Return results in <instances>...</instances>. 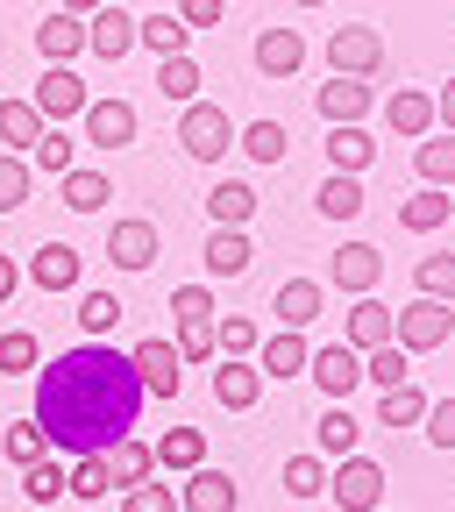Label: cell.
Segmentation results:
<instances>
[{
  "mask_svg": "<svg viewBox=\"0 0 455 512\" xmlns=\"http://www.w3.org/2000/svg\"><path fill=\"white\" fill-rule=\"evenodd\" d=\"M143 377L114 342H79L36 370V427L57 456H107L121 434H136Z\"/></svg>",
  "mask_w": 455,
  "mask_h": 512,
  "instance_id": "cell-1",
  "label": "cell"
},
{
  "mask_svg": "<svg viewBox=\"0 0 455 512\" xmlns=\"http://www.w3.org/2000/svg\"><path fill=\"white\" fill-rule=\"evenodd\" d=\"M178 143H185V157H192V164H221V157H228V143H235L228 107H214V100H192V107L178 114Z\"/></svg>",
  "mask_w": 455,
  "mask_h": 512,
  "instance_id": "cell-2",
  "label": "cell"
},
{
  "mask_svg": "<svg viewBox=\"0 0 455 512\" xmlns=\"http://www.w3.org/2000/svg\"><path fill=\"white\" fill-rule=\"evenodd\" d=\"M448 335H455V306H448V299H427V292H420V299L399 306V349L427 356V349H441Z\"/></svg>",
  "mask_w": 455,
  "mask_h": 512,
  "instance_id": "cell-3",
  "label": "cell"
},
{
  "mask_svg": "<svg viewBox=\"0 0 455 512\" xmlns=\"http://www.w3.org/2000/svg\"><path fill=\"white\" fill-rule=\"evenodd\" d=\"M377 64H384V36H377V29L349 22V29L328 36V72H335V79H370Z\"/></svg>",
  "mask_w": 455,
  "mask_h": 512,
  "instance_id": "cell-4",
  "label": "cell"
},
{
  "mask_svg": "<svg viewBox=\"0 0 455 512\" xmlns=\"http://www.w3.org/2000/svg\"><path fill=\"white\" fill-rule=\"evenodd\" d=\"M328 491H335L342 512H377V505H384V470H377L370 456H342L335 477H328Z\"/></svg>",
  "mask_w": 455,
  "mask_h": 512,
  "instance_id": "cell-5",
  "label": "cell"
},
{
  "mask_svg": "<svg viewBox=\"0 0 455 512\" xmlns=\"http://www.w3.org/2000/svg\"><path fill=\"white\" fill-rule=\"evenodd\" d=\"M36 107H43V121H57V128H64V121H72V114L86 121V107H93V93H86V79L72 72V64H50V72L36 79Z\"/></svg>",
  "mask_w": 455,
  "mask_h": 512,
  "instance_id": "cell-6",
  "label": "cell"
},
{
  "mask_svg": "<svg viewBox=\"0 0 455 512\" xmlns=\"http://www.w3.org/2000/svg\"><path fill=\"white\" fill-rule=\"evenodd\" d=\"M128 363H136V377H143V392H150V399H178L185 356H178L171 342H136V349H128Z\"/></svg>",
  "mask_w": 455,
  "mask_h": 512,
  "instance_id": "cell-7",
  "label": "cell"
},
{
  "mask_svg": "<svg viewBox=\"0 0 455 512\" xmlns=\"http://www.w3.org/2000/svg\"><path fill=\"white\" fill-rule=\"evenodd\" d=\"M306 377H313L328 399H349L356 384H363V349H349V342H328V349H313Z\"/></svg>",
  "mask_w": 455,
  "mask_h": 512,
  "instance_id": "cell-8",
  "label": "cell"
},
{
  "mask_svg": "<svg viewBox=\"0 0 455 512\" xmlns=\"http://www.w3.org/2000/svg\"><path fill=\"white\" fill-rule=\"evenodd\" d=\"M328 278H335L349 299H370V292L384 285V256H377L370 242H342V249H335V264H328Z\"/></svg>",
  "mask_w": 455,
  "mask_h": 512,
  "instance_id": "cell-9",
  "label": "cell"
},
{
  "mask_svg": "<svg viewBox=\"0 0 455 512\" xmlns=\"http://www.w3.org/2000/svg\"><path fill=\"white\" fill-rule=\"evenodd\" d=\"M320 306H328V285H320V278H285L278 292H271V313H278V328H313V320H320Z\"/></svg>",
  "mask_w": 455,
  "mask_h": 512,
  "instance_id": "cell-10",
  "label": "cell"
},
{
  "mask_svg": "<svg viewBox=\"0 0 455 512\" xmlns=\"http://www.w3.org/2000/svg\"><path fill=\"white\" fill-rule=\"evenodd\" d=\"M136 43H143V22H136V15H121V8H100V15L86 22V50L107 57V64H121Z\"/></svg>",
  "mask_w": 455,
  "mask_h": 512,
  "instance_id": "cell-11",
  "label": "cell"
},
{
  "mask_svg": "<svg viewBox=\"0 0 455 512\" xmlns=\"http://www.w3.org/2000/svg\"><path fill=\"white\" fill-rule=\"evenodd\" d=\"M256 399H264V370H256L249 356H221V370H214V406L249 413Z\"/></svg>",
  "mask_w": 455,
  "mask_h": 512,
  "instance_id": "cell-12",
  "label": "cell"
},
{
  "mask_svg": "<svg viewBox=\"0 0 455 512\" xmlns=\"http://www.w3.org/2000/svg\"><path fill=\"white\" fill-rule=\"evenodd\" d=\"M107 256H114V271H150L157 264V221H114Z\"/></svg>",
  "mask_w": 455,
  "mask_h": 512,
  "instance_id": "cell-13",
  "label": "cell"
},
{
  "mask_svg": "<svg viewBox=\"0 0 455 512\" xmlns=\"http://www.w3.org/2000/svg\"><path fill=\"white\" fill-rule=\"evenodd\" d=\"M384 121H392V136H406V143H427V136H434V93H420V86H399L392 100H384Z\"/></svg>",
  "mask_w": 455,
  "mask_h": 512,
  "instance_id": "cell-14",
  "label": "cell"
},
{
  "mask_svg": "<svg viewBox=\"0 0 455 512\" xmlns=\"http://www.w3.org/2000/svg\"><path fill=\"white\" fill-rule=\"evenodd\" d=\"M86 143H93V150L136 143V107H128V100H93V107H86Z\"/></svg>",
  "mask_w": 455,
  "mask_h": 512,
  "instance_id": "cell-15",
  "label": "cell"
},
{
  "mask_svg": "<svg viewBox=\"0 0 455 512\" xmlns=\"http://www.w3.org/2000/svg\"><path fill=\"white\" fill-rule=\"evenodd\" d=\"M349 349H384V342H399V313L384 306V299H356V313H349V335H342Z\"/></svg>",
  "mask_w": 455,
  "mask_h": 512,
  "instance_id": "cell-16",
  "label": "cell"
},
{
  "mask_svg": "<svg viewBox=\"0 0 455 512\" xmlns=\"http://www.w3.org/2000/svg\"><path fill=\"white\" fill-rule=\"evenodd\" d=\"M235 498L242 491L228 484V470H207L200 463V470L185 477V491H178V512H235Z\"/></svg>",
  "mask_w": 455,
  "mask_h": 512,
  "instance_id": "cell-17",
  "label": "cell"
},
{
  "mask_svg": "<svg viewBox=\"0 0 455 512\" xmlns=\"http://www.w3.org/2000/svg\"><path fill=\"white\" fill-rule=\"evenodd\" d=\"M299 64H306V36L299 29H264L256 36V72L264 79H292Z\"/></svg>",
  "mask_w": 455,
  "mask_h": 512,
  "instance_id": "cell-18",
  "label": "cell"
},
{
  "mask_svg": "<svg viewBox=\"0 0 455 512\" xmlns=\"http://www.w3.org/2000/svg\"><path fill=\"white\" fill-rule=\"evenodd\" d=\"M356 434H363V420L349 413V399H328V413L313 420V441H320V456H328V463L356 456Z\"/></svg>",
  "mask_w": 455,
  "mask_h": 512,
  "instance_id": "cell-19",
  "label": "cell"
},
{
  "mask_svg": "<svg viewBox=\"0 0 455 512\" xmlns=\"http://www.w3.org/2000/svg\"><path fill=\"white\" fill-rule=\"evenodd\" d=\"M306 363H313V342L299 328H278L264 349H256V370H264V377H299Z\"/></svg>",
  "mask_w": 455,
  "mask_h": 512,
  "instance_id": "cell-20",
  "label": "cell"
},
{
  "mask_svg": "<svg viewBox=\"0 0 455 512\" xmlns=\"http://www.w3.org/2000/svg\"><path fill=\"white\" fill-rule=\"evenodd\" d=\"M36 50H43L50 64H72V57L86 50V15H43V22H36Z\"/></svg>",
  "mask_w": 455,
  "mask_h": 512,
  "instance_id": "cell-21",
  "label": "cell"
},
{
  "mask_svg": "<svg viewBox=\"0 0 455 512\" xmlns=\"http://www.w3.org/2000/svg\"><path fill=\"white\" fill-rule=\"evenodd\" d=\"M200 256H207V271H214V278H242V271L256 264V249H249V235H242V228H214Z\"/></svg>",
  "mask_w": 455,
  "mask_h": 512,
  "instance_id": "cell-22",
  "label": "cell"
},
{
  "mask_svg": "<svg viewBox=\"0 0 455 512\" xmlns=\"http://www.w3.org/2000/svg\"><path fill=\"white\" fill-rule=\"evenodd\" d=\"M29 278H36L43 292H72V285H79V249H72V242H43L36 264H29Z\"/></svg>",
  "mask_w": 455,
  "mask_h": 512,
  "instance_id": "cell-23",
  "label": "cell"
},
{
  "mask_svg": "<svg viewBox=\"0 0 455 512\" xmlns=\"http://www.w3.org/2000/svg\"><path fill=\"white\" fill-rule=\"evenodd\" d=\"M320 114H328V128H349L370 114V86L363 79H328L320 86Z\"/></svg>",
  "mask_w": 455,
  "mask_h": 512,
  "instance_id": "cell-24",
  "label": "cell"
},
{
  "mask_svg": "<svg viewBox=\"0 0 455 512\" xmlns=\"http://www.w3.org/2000/svg\"><path fill=\"white\" fill-rule=\"evenodd\" d=\"M427 392L420 384H392V392H377V427H427Z\"/></svg>",
  "mask_w": 455,
  "mask_h": 512,
  "instance_id": "cell-25",
  "label": "cell"
},
{
  "mask_svg": "<svg viewBox=\"0 0 455 512\" xmlns=\"http://www.w3.org/2000/svg\"><path fill=\"white\" fill-rule=\"evenodd\" d=\"M207 214H214V228H249V214H256V185L221 178V185L207 192Z\"/></svg>",
  "mask_w": 455,
  "mask_h": 512,
  "instance_id": "cell-26",
  "label": "cell"
},
{
  "mask_svg": "<svg viewBox=\"0 0 455 512\" xmlns=\"http://www.w3.org/2000/svg\"><path fill=\"white\" fill-rule=\"evenodd\" d=\"M43 107L36 100H0V143H15V150H36L43 143Z\"/></svg>",
  "mask_w": 455,
  "mask_h": 512,
  "instance_id": "cell-27",
  "label": "cell"
},
{
  "mask_svg": "<svg viewBox=\"0 0 455 512\" xmlns=\"http://www.w3.org/2000/svg\"><path fill=\"white\" fill-rule=\"evenodd\" d=\"M370 157H377V143L363 136V121H349V128H328V164H335V171L363 178V171H370Z\"/></svg>",
  "mask_w": 455,
  "mask_h": 512,
  "instance_id": "cell-28",
  "label": "cell"
},
{
  "mask_svg": "<svg viewBox=\"0 0 455 512\" xmlns=\"http://www.w3.org/2000/svg\"><path fill=\"white\" fill-rule=\"evenodd\" d=\"M107 470H114V484H150L157 448H150V441H136V434H121V441L107 448Z\"/></svg>",
  "mask_w": 455,
  "mask_h": 512,
  "instance_id": "cell-29",
  "label": "cell"
},
{
  "mask_svg": "<svg viewBox=\"0 0 455 512\" xmlns=\"http://www.w3.org/2000/svg\"><path fill=\"white\" fill-rule=\"evenodd\" d=\"M448 214H455V200H448V192H441V185H420L413 200L399 207V228H413V235H434Z\"/></svg>",
  "mask_w": 455,
  "mask_h": 512,
  "instance_id": "cell-30",
  "label": "cell"
},
{
  "mask_svg": "<svg viewBox=\"0 0 455 512\" xmlns=\"http://www.w3.org/2000/svg\"><path fill=\"white\" fill-rule=\"evenodd\" d=\"M313 207L328 214V221H356V214H363V178H349V171H328V185L313 192Z\"/></svg>",
  "mask_w": 455,
  "mask_h": 512,
  "instance_id": "cell-31",
  "label": "cell"
},
{
  "mask_svg": "<svg viewBox=\"0 0 455 512\" xmlns=\"http://www.w3.org/2000/svg\"><path fill=\"white\" fill-rule=\"evenodd\" d=\"M363 384H377V392H392V384H413V349H399V342L370 349V356H363Z\"/></svg>",
  "mask_w": 455,
  "mask_h": 512,
  "instance_id": "cell-32",
  "label": "cell"
},
{
  "mask_svg": "<svg viewBox=\"0 0 455 512\" xmlns=\"http://www.w3.org/2000/svg\"><path fill=\"white\" fill-rule=\"evenodd\" d=\"M157 463H164V470H185V477H192V470L207 463V434H200V427H171V434L157 441Z\"/></svg>",
  "mask_w": 455,
  "mask_h": 512,
  "instance_id": "cell-33",
  "label": "cell"
},
{
  "mask_svg": "<svg viewBox=\"0 0 455 512\" xmlns=\"http://www.w3.org/2000/svg\"><path fill=\"white\" fill-rule=\"evenodd\" d=\"M57 185H64V207H72V214H100V207L114 200V185H107V171H64Z\"/></svg>",
  "mask_w": 455,
  "mask_h": 512,
  "instance_id": "cell-34",
  "label": "cell"
},
{
  "mask_svg": "<svg viewBox=\"0 0 455 512\" xmlns=\"http://www.w3.org/2000/svg\"><path fill=\"white\" fill-rule=\"evenodd\" d=\"M413 171H420V185H455V136H427L420 150H413Z\"/></svg>",
  "mask_w": 455,
  "mask_h": 512,
  "instance_id": "cell-35",
  "label": "cell"
},
{
  "mask_svg": "<svg viewBox=\"0 0 455 512\" xmlns=\"http://www.w3.org/2000/svg\"><path fill=\"white\" fill-rule=\"evenodd\" d=\"M22 491H29L36 505H57V491H72V463H57V448H50L43 463L22 470Z\"/></svg>",
  "mask_w": 455,
  "mask_h": 512,
  "instance_id": "cell-36",
  "label": "cell"
},
{
  "mask_svg": "<svg viewBox=\"0 0 455 512\" xmlns=\"http://www.w3.org/2000/svg\"><path fill=\"white\" fill-rule=\"evenodd\" d=\"M157 93L192 107V100H200V64H192V57H157Z\"/></svg>",
  "mask_w": 455,
  "mask_h": 512,
  "instance_id": "cell-37",
  "label": "cell"
},
{
  "mask_svg": "<svg viewBox=\"0 0 455 512\" xmlns=\"http://www.w3.org/2000/svg\"><path fill=\"white\" fill-rule=\"evenodd\" d=\"M0 456H8L15 470H29V463H43V456H50V434L36 427V413H29L22 427H8V434H0Z\"/></svg>",
  "mask_w": 455,
  "mask_h": 512,
  "instance_id": "cell-38",
  "label": "cell"
},
{
  "mask_svg": "<svg viewBox=\"0 0 455 512\" xmlns=\"http://www.w3.org/2000/svg\"><path fill=\"white\" fill-rule=\"evenodd\" d=\"M256 164H285V150H292V136H285V121H249L242 136H235Z\"/></svg>",
  "mask_w": 455,
  "mask_h": 512,
  "instance_id": "cell-39",
  "label": "cell"
},
{
  "mask_svg": "<svg viewBox=\"0 0 455 512\" xmlns=\"http://www.w3.org/2000/svg\"><path fill=\"white\" fill-rule=\"evenodd\" d=\"M79 328H86V342H107L121 328V299L114 292H86L79 299Z\"/></svg>",
  "mask_w": 455,
  "mask_h": 512,
  "instance_id": "cell-40",
  "label": "cell"
},
{
  "mask_svg": "<svg viewBox=\"0 0 455 512\" xmlns=\"http://www.w3.org/2000/svg\"><path fill=\"white\" fill-rule=\"evenodd\" d=\"M29 157H36V164H43L50 178H64V171H79V143H72V136H64V128H57V121L43 128V143H36Z\"/></svg>",
  "mask_w": 455,
  "mask_h": 512,
  "instance_id": "cell-41",
  "label": "cell"
},
{
  "mask_svg": "<svg viewBox=\"0 0 455 512\" xmlns=\"http://www.w3.org/2000/svg\"><path fill=\"white\" fill-rule=\"evenodd\" d=\"M185 22L178 15H143V50H157V57H185Z\"/></svg>",
  "mask_w": 455,
  "mask_h": 512,
  "instance_id": "cell-42",
  "label": "cell"
},
{
  "mask_svg": "<svg viewBox=\"0 0 455 512\" xmlns=\"http://www.w3.org/2000/svg\"><path fill=\"white\" fill-rule=\"evenodd\" d=\"M413 285H420L427 299H448V306H455V256H420V264H413Z\"/></svg>",
  "mask_w": 455,
  "mask_h": 512,
  "instance_id": "cell-43",
  "label": "cell"
},
{
  "mask_svg": "<svg viewBox=\"0 0 455 512\" xmlns=\"http://www.w3.org/2000/svg\"><path fill=\"white\" fill-rule=\"evenodd\" d=\"M214 335H221V356H256V349H264V328H256V320H242V313L214 320Z\"/></svg>",
  "mask_w": 455,
  "mask_h": 512,
  "instance_id": "cell-44",
  "label": "cell"
},
{
  "mask_svg": "<svg viewBox=\"0 0 455 512\" xmlns=\"http://www.w3.org/2000/svg\"><path fill=\"white\" fill-rule=\"evenodd\" d=\"M15 207H29V164L15 150H0V214H15Z\"/></svg>",
  "mask_w": 455,
  "mask_h": 512,
  "instance_id": "cell-45",
  "label": "cell"
},
{
  "mask_svg": "<svg viewBox=\"0 0 455 512\" xmlns=\"http://www.w3.org/2000/svg\"><path fill=\"white\" fill-rule=\"evenodd\" d=\"M178 356H185V363H207V356H221L214 320H178Z\"/></svg>",
  "mask_w": 455,
  "mask_h": 512,
  "instance_id": "cell-46",
  "label": "cell"
},
{
  "mask_svg": "<svg viewBox=\"0 0 455 512\" xmlns=\"http://www.w3.org/2000/svg\"><path fill=\"white\" fill-rule=\"evenodd\" d=\"M285 491L292 498H320V491H328V463H320V456H292L285 463Z\"/></svg>",
  "mask_w": 455,
  "mask_h": 512,
  "instance_id": "cell-47",
  "label": "cell"
},
{
  "mask_svg": "<svg viewBox=\"0 0 455 512\" xmlns=\"http://www.w3.org/2000/svg\"><path fill=\"white\" fill-rule=\"evenodd\" d=\"M107 484H114L107 456H72V498H107Z\"/></svg>",
  "mask_w": 455,
  "mask_h": 512,
  "instance_id": "cell-48",
  "label": "cell"
},
{
  "mask_svg": "<svg viewBox=\"0 0 455 512\" xmlns=\"http://www.w3.org/2000/svg\"><path fill=\"white\" fill-rule=\"evenodd\" d=\"M22 370H36V335L29 328L0 335V377H22Z\"/></svg>",
  "mask_w": 455,
  "mask_h": 512,
  "instance_id": "cell-49",
  "label": "cell"
},
{
  "mask_svg": "<svg viewBox=\"0 0 455 512\" xmlns=\"http://www.w3.org/2000/svg\"><path fill=\"white\" fill-rule=\"evenodd\" d=\"M121 512H178V498H171V484H128Z\"/></svg>",
  "mask_w": 455,
  "mask_h": 512,
  "instance_id": "cell-50",
  "label": "cell"
},
{
  "mask_svg": "<svg viewBox=\"0 0 455 512\" xmlns=\"http://www.w3.org/2000/svg\"><path fill=\"white\" fill-rule=\"evenodd\" d=\"M171 313H178V320H214V292H207V285H178V292H171Z\"/></svg>",
  "mask_w": 455,
  "mask_h": 512,
  "instance_id": "cell-51",
  "label": "cell"
},
{
  "mask_svg": "<svg viewBox=\"0 0 455 512\" xmlns=\"http://www.w3.org/2000/svg\"><path fill=\"white\" fill-rule=\"evenodd\" d=\"M427 441L434 448H455V399H434L427 406Z\"/></svg>",
  "mask_w": 455,
  "mask_h": 512,
  "instance_id": "cell-52",
  "label": "cell"
},
{
  "mask_svg": "<svg viewBox=\"0 0 455 512\" xmlns=\"http://www.w3.org/2000/svg\"><path fill=\"white\" fill-rule=\"evenodd\" d=\"M178 22L185 29H214L221 22V0H178Z\"/></svg>",
  "mask_w": 455,
  "mask_h": 512,
  "instance_id": "cell-53",
  "label": "cell"
},
{
  "mask_svg": "<svg viewBox=\"0 0 455 512\" xmlns=\"http://www.w3.org/2000/svg\"><path fill=\"white\" fill-rule=\"evenodd\" d=\"M434 121H441V128H448V136H455V79H448V86L434 93Z\"/></svg>",
  "mask_w": 455,
  "mask_h": 512,
  "instance_id": "cell-54",
  "label": "cell"
},
{
  "mask_svg": "<svg viewBox=\"0 0 455 512\" xmlns=\"http://www.w3.org/2000/svg\"><path fill=\"white\" fill-rule=\"evenodd\" d=\"M15 285H22V271L8 264V256H0V306H8V299H15Z\"/></svg>",
  "mask_w": 455,
  "mask_h": 512,
  "instance_id": "cell-55",
  "label": "cell"
},
{
  "mask_svg": "<svg viewBox=\"0 0 455 512\" xmlns=\"http://www.w3.org/2000/svg\"><path fill=\"white\" fill-rule=\"evenodd\" d=\"M100 8H107V0H64V15H86V22H93Z\"/></svg>",
  "mask_w": 455,
  "mask_h": 512,
  "instance_id": "cell-56",
  "label": "cell"
},
{
  "mask_svg": "<svg viewBox=\"0 0 455 512\" xmlns=\"http://www.w3.org/2000/svg\"><path fill=\"white\" fill-rule=\"evenodd\" d=\"M292 8H328V0H292Z\"/></svg>",
  "mask_w": 455,
  "mask_h": 512,
  "instance_id": "cell-57",
  "label": "cell"
}]
</instances>
